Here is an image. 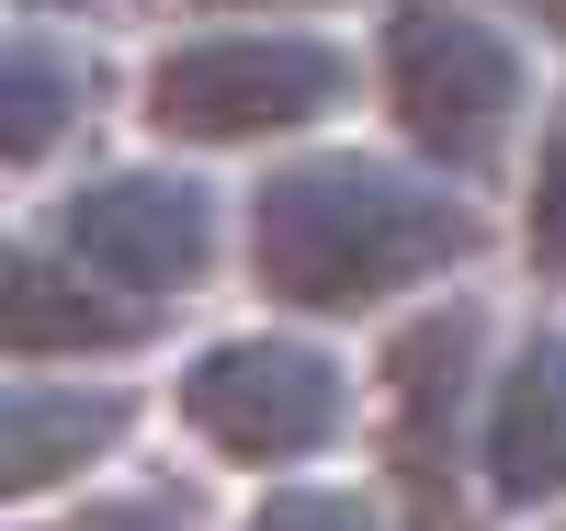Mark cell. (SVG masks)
Segmentation results:
<instances>
[{"mask_svg": "<svg viewBox=\"0 0 566 531\" xmlns=\"http://www.w3.org/2000/svg\"><path fill=\"white\" fill-rule=\"evenodd\" d=\"M57 531H205V509H193V487H114V498H91V509H69Z\"/></svg>", "mask_w": 566, "mask_h": 531, "instance_id": "4fadbf2b", "label": "cell"}, {"mask_svg": "<svg viewBox=\"0 0 566 531\" xmlns=\"http://www.w3.org/2000/svg\"><path fill=\"white\" fill-rule=\"evenodd\" d=\"M374 103L408 159L488 181L510 170L522 125H544V68L499 0H386L374 12Z\"/></svg>", "mask_w": 566, "mask_h": 531, "instance_id": "7a4b0ae2", "label": "cell"}, {"mask_svg": "<svg viewBox=\"0 0 566 531\" xmlns=\"http://www.w3.org/2000/svg\"><path fill=\"white\" fill-rule=\"evenodd\" d=\"M159 317H170L159 295L103 283L91 261H69L45 226L12 249V283H0V340H12V362H114V351H148Z\"/></svg>", "mask_w": 566, "mask_h": 531, "instance_id": "ba28073f", "label": "cell"}, {"mask_svg": "<svg viewBox=\"0 0 566 531\" xmlns=\"http://www.w3.org/2000/svg\"><path fill=\"white\" fill-rule=\"evenodd\" d=\"M239 531H397V509H386V487H363V475H283V487H261L250 498V520Z\"/></svg>", "mask_w": 566, "mask_h": 531, "instance_id": "8fae6325", "label": "cell"}, {"mask_svg": "<svg viewBox=\"0 0 566 531\" xmlns=\"http://www.w3.org/2000/svg\"><path fill=\"white\" fill-rule=\"evenodd\" d=\"M136 384H91L80 362H23L12 373V498H57L80 475H103L136 429Z\"/></svg>", "mask_w": 566, "mask_h": 531, "instance_id": "9c48e42d", "label": "cell"}, {"mask_svg": "<svg viewBox=\"0 0 566 531\" xmlns=\"http://www.w3.org/2000/svg\"><path fill=\"white\" fill-rule=\"evenodd\" d=\"M476 498L488 509H566V328H522L488 362V418H476Z\"/></svg>", "mask_w": 566, "mask_h": 531, "instance_id": "52a82bcc", "label": "cell"}, {"mask_svg": "<svg viewBox=\"0 0 566 531\" xmlns=\"http://www.w3.org/2000/svg\"><path fill=\"white\" fill-rule=\"evenodd\" d=\"M522 249L544 283H566V103H544L533 125V170H522Z\"/></svg>", "mask_w": 566, "mask_h": 531, "instance_id": "7c38bea8", "label": "cell"}, {"mask_svg": "<svg viewBox=\"0 0 566 531\" xmlns=\"http://www.w3.org/2000/svg\"><path fill=\"white\" fill-rule=\"evenodd\" d=\"M80 114H91V57L45 34V12H23V34H12V125H0L12 170H45L57 136H80Z\"/></svg>", "mask_w": 566, "mask_h": 531, "instance_id": "30bf717a", "label": "cell"}, {"mask_svg": "<svg viewBox=\"0 0 566 531\" xmlns=\"http://www.w3.org/2000/svg\"><path fill=\"white\" fill-rule=\"evenodd\" d=\"M499 12H522L533 34H555V45H566V0H499Z\"/></svg>", "mask_w": 566, "mask_h": 531, "instance_id": "5bb4252c", "label": "cell"}, {"mask_svg": "<svg viewBox=\"0 0 566 531\" xmlns=\"http://www.w3.org/2000/svg\"><path fill=\"white\" fill-rule=\"evenodd\" d=\"M488 306L476 295H431L397 340L386 362H374V407H386V475H397V498L453 531L464 487H476V418H488Z\"/></svg>", "mask_w": 566, "mask_h": 531, "instance_id": "5b68a950", "label": "cell"}, {"mask_svg": "<svg viewBox=\"0 0 566 531\" xmlns=\"http://www.w3.org/2000/svg\"><path fill=\"white\" fill-rule=\"evenodd\" d=\"M476 249H488L476 192L431 159H386V148H306V159L261 170L250 215H239L250 283L283 317H317V328L442 295Z\"/></svg>", "mask_w": 566, "mask_h": 531, "instance_id": "6da1fadb", "label": "cell"}, {"mask_svg": "<svg viewBox=\"0 0 566 531\" xmlns=\"http://www.w3.org/2000/svg\"><path fill=\"white\" fill-rule=\"evenodd\" d=\"M363 91L374 57H352L340 34L216 12L136 68V125L159 148H283V136H317L328 114H352Z\"/></svg>", "mask_w": 566, "mask_h": 531, "instance_id": "3957f363", "label": "cell"}, {"mask_svg": "<svg viewBox=\"0 0 566 531\" xmlns=\"http://www.w3.org/2000/svg\"><path fill=\"white\" fill-rule=\"evenodd\" d=\"M170 407H181V429H193L216 464L295 475V464L340 453V429L363 418V384L317 340V317H295V328H216V340L181 362Z\"/></svg>", "mask_w": 566, "mask_h": 531, "instance_id": "277c9868", "label": "cell"}, {"mask_svg": "<svg viewBox=\"0 0 566 531\" xmlns=\"http://www.w3.org/2000/svg\"><path fill=\"white\" fill-rule=\"evenodd\" d=\"M12 12H45V23H57V12H114V0H12Z\"/></svg>", "mask_w": 566, "mask_h": 531, "instance_id": "2e32d148", "label": "cell"}, {"mask_svg": "<svg viewBox=\"0 0 566 531\" xmlns=\"http://www.w3.org/2000/svg\"><path fill=\"white\" fill-rule=\"evenodd\" d=\"M181 12H328V0H181Z\"/></svg>", "mask_w": 566, "mask_h": 531, "instance_id": "9a60e30c", "label": "cell"}, {"mask_svg": "<svg viewBox=\"0 0 566 531\" xmlns=\"http://www.w3.org/2000/svg\"><path fill=\"white\" fill-rule=\"evenodd\" d=\"M45 237L69 261H91L103 283H125V295L181 306V295H205V272L227 249V204L181 159H114V170H91L45 204Z\"/></svg>", "mask_w": 566, "mask_h": 531, "instance_id": "8992f818", "label": "cell"}, {"mask_svg": "<svg viewBox=\"0 0 566 531\" xmlns=\"http://www.w3.org/2000/svg\"><path fill=\"white\" fill-rule=\"evenodd\" d=\"M544 531H566V509H555V520H544Z\"/></svg>", "mask_w": 566, "mask_h": 531, "instance_id": "e0dca14e", "label": "cell"}]
</instances>
